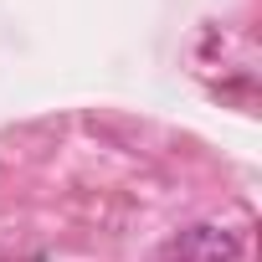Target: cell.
I'll return each instance as SVG.
<instances>
[{
	"instance_id": "1",
	"label": "cell",
	"mask_w": 262,
	"mask_h": 262,
	"mask_svg": "<svg viewBox=\"0 0 262 262\" xmlns=\"http://www.w3.org/2000/svg\"><path fill=\"white\" fill-rule=\"evenodd\" d=\"M165 257L170 262H236L242 257V231H231L221 221H195V226L170 236Z\"/></svg>"
}]
</instances>
